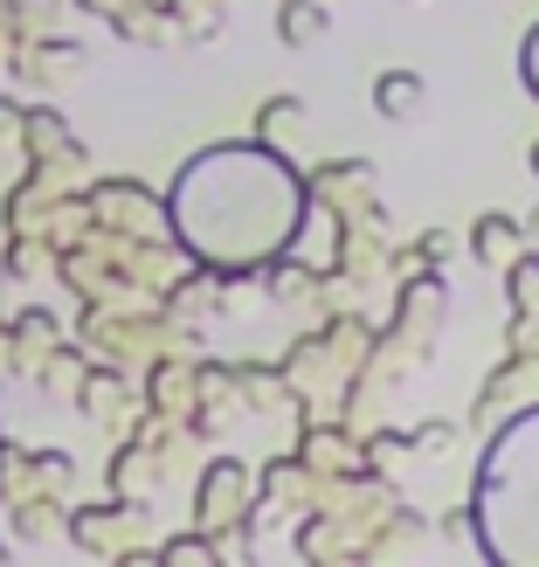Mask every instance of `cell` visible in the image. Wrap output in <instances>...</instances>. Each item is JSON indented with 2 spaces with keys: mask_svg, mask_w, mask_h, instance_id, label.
<instances>
[{
  "mask_svg": "<svg viewBox=\"0 0 539 567\" xmlns=\"http://www.w3.org/2000/svg\"><path fill=\"white\" fill-rule=\"evenodd\" d=\"M512 236H519V229H512L505 215H485V221H477V257H485V264H491V257H512Z\"/></svg>",
  "mask_w": 539,
  "mask_h": 567,
  "instance_id": "6da1fadb",
  "label": "cell"
},
{
  "mask_svg": "<svg viewBox=\"0 0 539 567\" xmlns=\"http://www.w3.org/2000/svg\"><path fill=\"white\" fill-rule=\"evenodd\" d=\"M374 104H387V111H408V104H415V76H394V83H381V91H374Z\"/></svg>",
  "mask_w": 539,
  "mask_h": 567,
  "instance_id": "7a4b0ae2",
  "label": "cell"
},
{
  "mask_svg": "<svg viewBox=\"0 0 539 567\" xmlns=\"http://www.w3.org/2000/svg\"><path fill=\"white\" fill-rule=\"evenodd\" d=\"M283 35H291V42H304V35H311V0H298V8H291V21H283Z\"/></svg>",
  "mask_w": 539,
  "mask_h": 567,
  "instance_id": "3957f363",
  "label": "cell"
},
{
  "mask_svg": "<svg viewBox=\"0 0 539 567\" xmlns=\"http://www.w3.org/2000/svg\"><path fill=\"white\" fill-rule=\"evenodd\" d=\"M519 298L539 305V264H519Z\"/></svg>",
  "mask_w": 539,
  "mask_h": 567,
  "instance_id": "277c9868",
  "label": "cell"
},
{
  "mask_svg": "<svg viewBox=\"0 0 539 567\" xmlns=\"http://www.w3.org/2000/svg\"><path fill=\"white\" fill-rule=\"evenodd\" d=\"M532 236H539V215H532Z\"/></svg>",
  "mask_w": 539,
  "mask_h": 567,
  "instance_id": "5b68a950",
  "label": "cell"
}]
</instances>
